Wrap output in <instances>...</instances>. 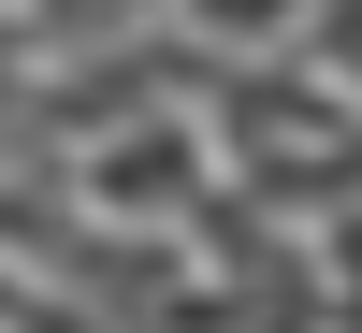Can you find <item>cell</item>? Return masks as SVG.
<instances>
[{
  "mask_svg": "<svg viewBox=\"0 0 362 333\" xmlns=\"http://www.w3.org/2000/svg\"><path fill=\"white\" fill-rule=\"evenodd\" d=\"M232 116H247V160H261V174H334V160H362L334 116L290 102V87H232Z\"/></svg>",
  "mask_w": 362,
  "mask_h": 333,
  "instance_id": "6da1fadb",
  "label": "cell"
}]
</instances>
